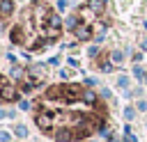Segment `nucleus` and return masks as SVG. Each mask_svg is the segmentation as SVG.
<instances>
[{
  "label": "nucleus",
  "mask_w": 147,
  "mask_h": 142,
  "mask_svg": "<svg viewBox=\"0 0 147 142\" xmlns=\"http://www.w3.org/2000/svg\"><path fill=\"white\" fill-rule=\"evenodd\" d=\"M64 34V23L53 5L46 0H32L21 11L9 27V41L23 50L39 53L57 44Z\"/></svg>",
  "instance_id": "obj_2"
},
{
  "label": "nucleus",
  "mask_w": 147,
  "mask_h": 142,
  "mask_svg": "<svg viewBox=\"0 0 147 142\" xmlns=\"http://www.w3.org/2000/svg\"><path fill=\"white\" fill-rule=\"evenodd\" d=\"M21 96V87H16L7 76L0 73V103H16Z\"/></svg>",
  "instance_id": "obj_4"
},
{
  "label": "nucleus",
  "mask_w": 147,
  "mask_h": 142,
  "mask_svg": "<svg viewBox=\"0 0 147 142\" xmlns=\"http://www.w3.org/2000/svg\"><path fill=\"white\" fill-rule=\"evenodd\" d=\"M108 23H110V18H108L106 5L101 0H87V2L78 5L69 16V27H71L74 37L80 41L99 39L106 32Z\"/></svg>",
  "instance_id": "obj_3"
},
{
  "label": "nucleus",
  "mask_w": 147,
  "mask_h": 142,
  "mask_svg": "<svg viewBox=\"0 0 147 142\" xmlns=\"http://www.w3.org/2000/svg\"><path fill=\"white\" fill-rule=\"evenodd\" d=\"M18 73H21V76H18L21 92H30V89H34V87L44 80V76L37 73V69H25V71H18Z\"/></svg>",
  "instance_id": "obj_5"
},
{
  "label": "nucleus",
  "mask_w": 147,
  "mask_h": 142,
  "mask_svg": "<svg viewBox=\"0 0 147 142\" xmlns=\"http://www.w3.org/2000/svg\"><path fill=\"white\" fill-rule=\"evenodd\" d=\"M32 119L55 142H83L106 128L108 105L85 82H53L32 101Z\"/></svg>",
  "instance_id": "obj_1"
},
{
  "label": "nucleus",
  "mask_w": 147,
  "mask_h": 142,
  "mask_svg": "<svg viewBox=\"0 0 147 142\" xmlns=\"http://www.w3.org/2000/svg\"><path fill=\"white\" fill-rule=\"evenodd\" d=\"M14 11H16L14 0H0V27H2V25H7V23L11 21Z\"/></svg>",
  "instance_id": "obj_6"
}]
</instances>
